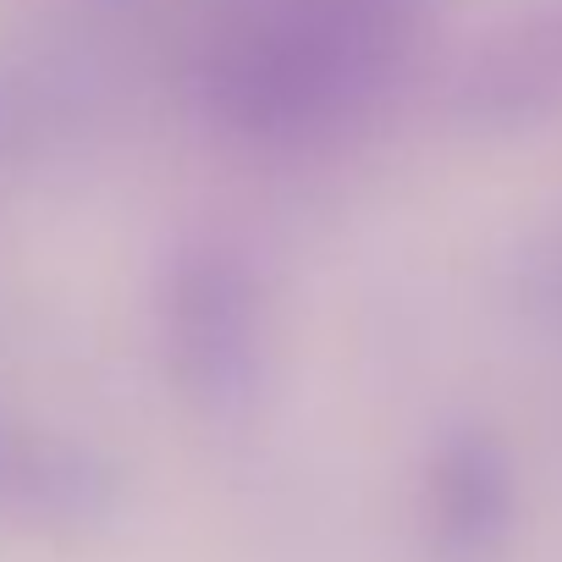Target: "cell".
Returning <instances> with one entry per match:
<instances>
[]
</instances>
